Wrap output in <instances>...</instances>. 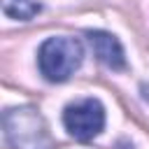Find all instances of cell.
I'll list each match as a JSON object with an SVG mask.
<instances>
[{"mask_svg":"<svg viewBox=\"0 0 149 149\" xmlns=\"http://www.w3.org/2000/svg\"><path fill=\"white\" fill-rule=\"evenodd\" d=\"M5 137L14 149H51L54 140L47 121L35 107H12L2 114Z\"/></svg>","mask_w":149,"mask_h":149,"instance_id":"1","label":"cell"},{"mask_svg":"<svg viewBox=\"0 0 149 149\" xmlns=\"http://www.w3.org/2000/svg\"><path fill=\"white\" fill-rule=\"evenodd\" d=\"M84 58V47L74 37H49L37 51V65L47 81H65Z\"/></svg>","mask_w":149,"mask_h":149,"instance_id":"2","label":"cell"},{"mask_svg":"<svg viewBox=\"0 0 149 149\" xmlns=\"http://www.w3.org/2000/svg\"><path fill=\"white\" fill-rule=\"evenodd\" d=\"M63 126L74 140H93L105 128V107L95 98H81L63 109Z\"/></svg>","mask_w":149,"mask_h":149,"instance_id":"3","label":"cell"},{"mask_svg":"<svg viewBox=\"0 0 149 149\" xmlns=\"http://www.w3.org/2000/svg\"><path fill=\"white\" fill-rule=\"evenodd\" d=\"M88 42H91V49H93V54L98 56L100 63H105V65L112 68V70H123V68H126L123 47H121V42H119L112 33L91 30V33H88Z\"/></svg>","mask_w":149,"mask_h":149,"instance_id":"4","label":"cell"},{"mask_svg":"<svg viewBox=\"0 0 149 149\" xmlns=\"http://www.w3.org/2000/svg\"><path fill=\"white\" fill-rule=\"evenodd\" d=\"M42 7H40L37 0H2V12L9 19H16V21H28Z\"/></svg>","mask_w":149,"mask_h":149,"instance_id":"5","label":"cell"},{"mask_svg":"<svg viewBox=\"0 0 149 149\" xmlns=\"http://www.w3.org/2000/svg\"><path fill=\"white\" fill-rule=\"evenodd\" d=\"M147 98H149V93H147Z\"/></svg>","mask_w":149,"mask_h":149,"instance_id":"6","label":"cell"}]
</instances>
